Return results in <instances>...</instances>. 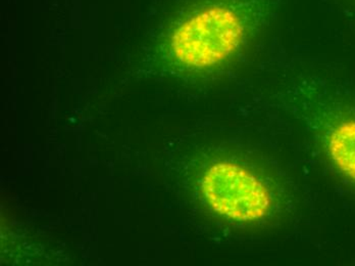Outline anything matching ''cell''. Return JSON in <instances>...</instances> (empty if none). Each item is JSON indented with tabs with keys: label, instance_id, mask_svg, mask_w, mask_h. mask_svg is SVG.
Returning <instances> with one entry per match:
<instances>
[{
	"label": "cell",
	"instance_id": "1",
	"mask_svg": "<svg viewBox=\"0 0 355 266\" xmlns=\"http://www.w3.org/2000/svg\"><path fill=\"white\" fill-rule=\"evenodd\" d=\"M252 15L231 4H214L188 17L173 33L171 49L181 64L207 69L233 56L245 41Z\"/></svg>",
	"mask_w": 355,
	"mask_h": 266
},
{
	"label": "cell",
	"instance_id": "3",
	"mask_svg": "<svg viewBox=\"0 0 355 266\" xmlns=\"http://www.w3.org/2000/svg\"><path fill=\"white\" fill-rule=\"evenodd\" d=\"M327 149L337 169L355 181V119H344L333 125Z\"/></svg>",
	"mask_w": 355,
	"mask_h": 266
},
{
	"label": "cell",
	"instance_id": "2",
	"mask_svg": "<svg viewBox=\"0 0 355 266\" xmlns=\"http://www.w3.org/2000/svg\"><path fill=\"white\" fill-rule=\"evenodd\" d=\"M201 190L214 212L235 222H257L272 210L268 185L248 168L234 162L209 166L201 179Z\"/></svg>",
	"mask_w": 355,
	"mask_h": 266
}]
</instances>
